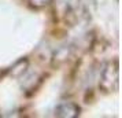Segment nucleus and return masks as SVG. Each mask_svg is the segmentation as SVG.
Here are the masks:
<instances>
[{"instance_id": "nucleus-1", "label": "nucleus", "mask_w": 122, "mask_h": 118, "mask_svg": "<svg viewBox=\"0 0 122 118\" xmlns=\"http://www.w3.org/2000/svg\"><path fill=\"white\" fill-rule=\"evenodd\" d=\"M78 113H80L78 106H76L74 103H67V102L59 104L55 110L56 115L58 117H63V118H73L76 115H78Z\"/></svg>"}, {"instance_id": "nucleus-2", "label": "nucleus", "mask_w": 122, "mask_h": 118, "mask_svg": "<svg viewBox=\"0 0 122 118\" xmlns=\"http://www.w3.org/2000/svg\"><path fill=\"white\" fill-rule=\"evenodd\" d=\"M117 82H118V69H117V66L115 67L108 66L103 74V85L107 89H110V88H112V84L117 85Z\"/></svg>"}, {"instance_id": "nucleus-3", "label": "nucleus", "mask_w": 122, "mask_h": 118, "mask_svg": "<svg viewBox=\"0 0 122 118\" xmlns=\"http://www.w3.org/2000/svg\"><path fill=\"white\" fill-rule=\"evenodd\" d=\"M78 1L80 0H62V3H65L69 8H76L78 6Z\"/></svg>"}, {"instance_id": "nucleus-4", "label": "nucleus", "mask_w": 122, "mask_h": 118, "mask_svg": "<svg viewBox=\"0 0 122 118\" xmlns=\"http://www.w3.org/2000/svg\"><path fill=\"white\" fill-rule=\"evenodd\" d=\"M30 1H32V4H34V6L41 7V6H44V4H47L50 0H30Z\"/></svg>"}]
</instances>
